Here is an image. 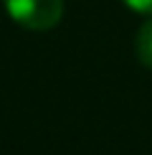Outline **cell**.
Here are the masks:
<instances>
[{
    "label": "cell",
    "instance_id": "6da1fadb",
    "mask_svg": "<svg viewBox=\"0 0 152 155\" xmlns=\"http://www.w3.org/2000/svg\"><path fill=\"white\" fill-rule=\"evenodd\" d=\"M5 8L28 31H51L63 18V0H5Z\"/></svg>",
    "mask_w": 152,
    "mask_h": 155
},
{
    "label": "cell",
    "instance_id": "7a4b0ae2",
    "mask_svg": "<svg viewBox=\"0 0 152 155\" xmlns=\"http://www.w3.org/2000/svg\"><path fill=\"white\" fill-rule=\"evenodd\" d=\"M135 51H137L139 64L152 71V18L139 25L137 38H135Z\"/></svg>",
    "mask_w": 152,
    "mask_h": 155
},
{
    "label": "cell",
    "instance_id": "3957f363",
    "mask_svg": "<svg viewBox=\"0 0 152 155\" xmlns=\"http://www.w3.org/2000/svg\"><path fill=\"white\" fill-rule=\"evenodd\" d=\"M127 8L137 10V13H144V15H152V0H122Z\"/></svg>",
    "mask_w": 152,
    "mask_h": 155
}]
</instances>
